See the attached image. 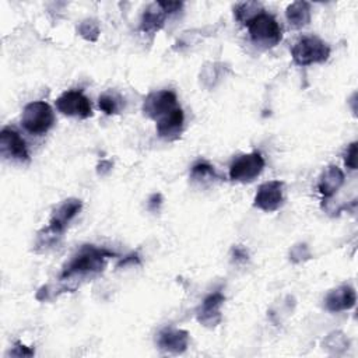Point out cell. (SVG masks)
<instances>
[{"mask_svg":"<svg viewBox=\"0 0 358 358\" xmlns=\"http://www.w3.org/2000/svg\"><path fill=\"white\" fill-rule=\"evenodd\" d=\"M264 169V158L260 152L253 151L236 158L229 166V178L234 182H252Z\"/></svg>","mask_w":358,"mask_h":358,"instance_id":"5b68a950","label":"cell"},{"mask_svg":"<svg viewBox=\"0 0 358 358\" xmlns=\"http://www.w3.org/2000/svg\"><path fill=\"white\" fill-rule=\"evenodd\" d=\"M357 302L355 289L351 285H340L331 289L326 298L324 305L330 312H341L354 308Z\"/></svg>","mask_w":358,"mask_h":358,"instance_id":"4fadbf2b","label":"cell"},{"mask_svg":"<svg viewBox=\"0 0 358 358\" xmlns=\"http://www.w3.org/2000/svg\"><path fill=\"white\" fill-rule=\"evenodd\" d=\"M80 35L87 41H95L99 35V25L95 20H85L78 27Z\"/></svg>","mask_w":358,"mask_h":358,"instance_id":"44dd1931","label":"cell"},{"mask_svg":"<svg viewBox=\"0 0 358 358\" xmlns=\"http://www.w3.org/2000/svg\"><path fill=\"white\" fill-rule=\"evenodd\" d=\"M17 344L20 345V351H14V352H11L13 355H20V357H21V355H28V357H29V355H32V354H34V351H32V350H28L25 345H21L20 343H17Z\"/></svg>","mask_w":358,"mask_h":358,"instance_id":"cb8c5ba5","label":"cell"},{"mask_svg":"<svg viewBox=\"0 0 358 358\" xmlns=\"http://www.w3.org/2000/svg\"><path fill=\"white\" fill-rule=\"evenodd\" d=\"M56 108L66 116L87 119L92 115L90 99L80 90H69L56 99Z\"/></svg>","mask_w":358,"mask_h":358,"instance_id":"8992f818","label":"cell"},{"mask_svg":"<svg viewBox=\"0 0 358 358\" xmlns=\"http://www.w3.org/2000/svg\"><path fill=\"white\" fill-rule=\"evenodd\" d=\"M190 178L193 180H196V182H204V180L217 179V173H215L214 168L210 164H207V162H197L192 168Z\"/></svg>","mask_w":358,"mask_h":358,"instance_id":"d6986e66","label":"cell"},{"mask_svg":"<svg viewBox=\"0 0 358 358\" xmlns=\"http://www.w3.org/2000/svg\"><path fill=\"white\" fill-rule=\"evenodd\" d=\"M343 183H344L343 171L336 165H330L323 171L317 183V189L324 199H329L343 186Z\"/></svg>","mask_w":358,"mask_h":358,"instance_id":"9a60e30c","label":"cell"},{"mask_svg":"<svg viewBox=\"0 0 358 358\" xmlns=\"http://www.w3.org/2000/svg\"><path fill=\"white\" fill-rule=\"evenodd\" d=\"M224 301H225V296L220 291L210 294L207 298H204L200 308L197 309V320L204 326L218 324L221 320L220 309Z\"/></svg>","mask_w":358,"mask_h":358,"instance_id":"8fae6325","label":"cell"},{"mask_svg":"<svg viewBox=\"0 0 358 358\" xmlns=\"http://www.w3.org/2000/svg\"><path fill=\"white\" fill-rule=\"evenodd\" d=\"M234 253H235V256H236V260H238V259H242V260H246V259H248V253H246L243 249H241V248H235V249H234Z\"/></svg>","mask_w":358,"mask_h":358,"instance_id":"d4e9b609","label":"cell"},{"mask_svg":"<svg viewBox=\"0 0 358 358\" xmlns=\"http://www.w3.org/2000/svg\"><path fill=\"white\" fill-rule=\"evenodd\" d=\"M176 94L171 90H159L150 92L143 103V112L155 122L178 108Z\"/></svg>","mask_w":358,"mask_h":358,"instance_id":"52a82bcc","label":"cell"},{"mask_svg":"<svg viewBox=\"0 0 358 358\" xmlns=\"http://www.w3.org/2000/svg\"><path fill=\"white\" fill-rule=\"evenodd\" d=\"M344 164L347 168L350 169H357V141H352L347 151H345V157H344Z\"/></svg>","mask_w":358,"mask_h":358,"instance_id":"7402d4cb","label":"cell"},{"mask_svg":"<svg viewBox=\"0 0 358 358\" xmlns=\"http://www.w3.org/2000/svg\"><path fill=\"white\" fill-rule=\"evenodd\" d=\"M284 201V183L280 180H268L260 185L253 206L266 213L275 211L281 207Z\"/></svg>","mask_w":358,"mask_h":358,"instance_id":"9c48e42d","label":"cell"},{"mask_svg":"<svg viewBox=\"0 0 358 358\" xmlns=\"http://www.w3.org/2000/svg\"><path fill=\"white\" fill-rule=\"evenodd\" d=\"M0 151H1V155L8 159H14V161H20V162L29 161V152L27 148V143L14 129L4 127L1 130Z\"/></svg>","mask_w":358,"mask_h":358,"instance_id":"30bf717a","label":"cell"},{"mask_svg":"<svg viewBox=\"0 0 358 358\" xmlns=\"http://www.w3.org/2000/svg\"><path fill=\"white\" fill-rule=\"evenodd\" d=\"M246 25L250 39L259 46L273 48L282 38V32L277 20L264 10L252 18Z\"/></svg>","mask_w":358,"mask_h":358,"instance_id":"3957f363","label":"cell"},{"mask_svg":"<svg viewBox=\"0 0 358 358\" xmlns=\"http://www.w3.org/2000/svg\"><path fill=\"white\" fill-rule=\"evenodd\" d=\"M183 122H185L183 110L180 106H178L157 120V133L161 138L175 140L182 133Z\"/></svg>","mask_w":358,"mask_h":358,"instance_id":"7c38bea8","label":"cell"},{"mask_svg":"<svg viewBox=\"0 0 358 358\" xmlns=\"http://www.w3.org/2000/svg\"><path fill=\"white\" fill-rule=\"evenodd\" d=\"M263 11L260 3L256 1H245V3H239L235 8H234V14L235 18L241 22V24H248L252 18H255L257 14H260Z\"/></svg>","mask_w":358,"mask_h":358,"instance_id":"ac0fdd59","label":"cell"},{"mask_svg":"<svg viewBox=\"0 0 358 358\" xmlns=\"http://www.w3.org/2000/svg\"><path fill=\"white\" fill-rule=\"evenodd\" d=\"M285 15L291 27L302 28L310 21V6L308 1H294L287 7Z\"/></svg>","mask_w":358,"mask_h":358,"instance_id":"2e32d148","label":"cell"},{"mask_svg":"<svg viewBox=\"0 0 358 358\" xmlns=\"http://www.w3.org/2000/svg\"><path fill=\"white\" fill-rule=\"evenodd\" d=\"M157 343L162 351L179 354L183 352L189 345V333L179 329L166 327L159 331Z\"/></svg>","mask_w":358,"mask_h":358,"instance_id":"5bb4252c","label":"cell"},{"mask_svg":"<svg viewBox=\"0 0 358 358\" xmlns=\"http://www.w3.org/2000/svg\"><path fill=\"white\" fill-rule=\"evenodd\" d=\"M116 256L113 252L94 245H83L76 255L63 266L60 280H70L73 277H84L88 274L101 273L106 260Z\"/></svg>","mask_w":358,"mask_h":358,"instance_id":"6da1fadb","label":"cell"},{"mask_svg":"<svg viewBox=\"0 0 358 358\" xmlns=\"http://www.w3.org/2000/svg\"><path fill=\"white\" fill-rule=\"evenodd\" d=\"M98 105H99V109L106 115H115L120 109L119 99L115 95H109V94H102L99 96Z\"/></svg>","mask_w":358,"mask_h":358,"instance_id":"ffe728a7","label":"cell"},{"mask_svg":"<svg viewBox=\"0 0 358 358\" xmlns=\"http://www.w3.org/2000/svg\"><path fill=\"white\" fill-rule=\"evenodd\" d=\"M165 17L166 14L158 7V4L155 3L154 6H150L141 17V31L147 32V34H154L157 31H159L164 27L165 22Z\"/></svg>","mask_w":358,"mask_h":358,"instance_id":"e0dca14e","label":"cell"},{"mask_svg":"<svg viewBox=\"0 0 358 358\" xmlns=\"http://www.w3.org/2000/svg\"><path fill=\"white\" fill-rule=\"evenodd\" d=\"M81 208H83V201L80 199H67L62 201L53 210L46 229L52 235L60 238L62 234L66 231L67 225L70 224V221L81 211Z\"/></svg>","mask_w":358,"mask_h":358,"instance_id":"ba28073f","label":"cell"},{"mask_svg":"<svg viewBox=\"0 0 358 358\" xmlns=\"http://www.w3.org/2000/svg\"><path fill=\"white\" fill-rule=\"evenodd\" d=\"M22 127L35 136L48 133L55 124V113L49 103L43 101H34L25 105L21 116Z\"/></svg>","mask_w":358,"mask_h":358,"instance_id":"7a4b0ae2","label":"cell"},{"mask_svg":"<svg viewBox=\"0 0 358 358\" xmlns=\"http://www.w3.org/2000/svg\"><path fill=\"white\" fill-rule=\"evenodd\" d=\"M291 55L298 66H310L315 63L326 62L330 56V48L320 38L309 35L301 38L292 46Z\"/></svg>","mask_w":358,"mask_h":358,"instance_id":"277c9868","label":"cell"},{"mask_svg":"<svg viewBox=\"0 0 358 358\" xmlns=\"http://www.w3.org/2000/svg\"><path fill=\"white\" fill-rule=\"evenodd\" d=\"M158 7L165 13V14H172L180 10L182 3L180 1H158Z\"/></svg>","mask_w":358,"mask_h":358,"instance_id":"603a6c76","label":"cell"}]
</instances>
